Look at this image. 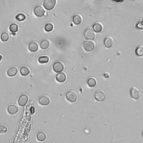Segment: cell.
Returning a JSON list of instances; mask_svg holds the SVG:
<instances>
[{"label": "cell", "instance_id": "6da1fadb", "mask_svg": "<svg viewBox=\"0 0 143 143\" xmlns=\"http://www.w3.org/2000/svg\"><path fill=\"white\" fill-rule=\"evenodd\" d=\"M56 4V0H44L43 6L48 11H51L54 9Z\"/></svg>", "mask_w": 143, "mask_h": 143}, {"label": "cell", "instance_id": "7a4b0ae2", "mask_svg": "<svg viewBox=\"0 0 143 143\" xmlns=\"http://www.w3.org/2000/svg\"><path fill=\"white\" fill-rule=\"evenodd\" d=\"M85 39L87 40H93L95 38V32L91 28H87L85 29L84 32Z\"/></svg>", "mask_w": 143, "mask_h": 143}, {"label": "cell", "instance_id": "3957f363", "mask_svg": "<svg viewBox=\"0 0 143 143\" xmlns=\"http://www.w3.org/2000/svg\"><path fill=\"white\" fill-rule=\"evenodd\" d=\"M130 97L133 100H137L140 97V91L136 87H133L130 90Z\"/></svg>", "mask_w": 143, "mask_h": 143}, {"label": "cell", "instance_id": "277c9868", "mask_svg": "<svg viewBox=\"0 0 143 143\" xmlns=\"http://www.w3.org/2000/svg\"><path fill=\"white\" fill-rule=\"evenodd\" d=\"M83 48L87 52L93 50L95 48V43L92 40H87L83 43Z\"/></svg>", "mask_w": 143, "mask_h": 143}, {"label": "cell", "instance_id": "5b68a950", "mask_svg": "<svg viewBox=\"0 0 143 143\" xmlns=\"http://www.w3.org/2000/svg\"><path fill=\"white\" fill-rule=\"evenodd\" d=\"M95 99L97 101L102 102L106 98V93L103 90L97 91L94 95Z\"/></svg>", "mask_w": 143, "mask_h": 143}, {"label": "cell", "instance_id": "8992f818", "mask_svg": "<svg viewBox=\"0 0 143 143\" xmlns=\"http://www.w3.org/2000/svg\"><path fill=\"white\" fill-rule=\"evenodd\" d=\"M34 13L36 17L42 18L45 15V11L44 10L43 7L40 6H38L35 7V9L34 10Z\"/></svg>", "mask_w": 143, "mask_h": 143}, {"label": "cell", "instance_id": "52a82bcc", "mask_svg": "<svg viewBox=\"0 0 143 143\" xmlns=\"http://www.w3.org/2000/svg\"><path fill=\"white\" fill-rule=\"evenodd\" d=\"M65 97H66V99H67V100L71 103L75 102L77 99V94L73 91L68 92L66 94V95H65Z\"/></svg>", "mask_w": 143, "mask_h": 143}, {"label": "cell", "instance_id": "ba28073f", "mask_svg": "<svg viewBox=\"0 0 143 143\" xmlns=\"http://www.w3.org/2000/svg\"><path fill=\"white\" fill-rule=\"evenodd\" d=\"M53 71H54L56 73H60L62 72L63 69H64V65L60 62H55L53 65Z\"/></svg>", "mask_w": 143, "mask_h": 143}, {"label": "cell", "instance_id": "9c48e42d", "mask_svg": "<svg viewBox=\"0 0 143 143\" xmlns=\"http://www.w3.org/2000/svg\"><path fill=\"white\" fill-rule=\"evenodd\" d=\"M28 100V96L25 94H24V95H22L19 97L18 100V104L20 106H24L27 103Z\"/></svg>", "mask_w": 143, "mask_h": 143}, {"label": "cell", "instance_id": "30bf717a", "mask_svg": "<svg viewBox=\"0 0 143 143\" xmlns=\"http://www.w3.org/2000/svg\"><path fill=\"white\" fill-rule=\"evenodd\" d=\"M92 28L94 31H95V32H97V33H99V32H100L102 31L104 26L101 22H97L93 24Z\"/></svg>", "mask_w": 143, "mask_h": 143}, {"label": "cell", "instance_id": "8fae6325", "mask_svg": "<svg viewBox=\"0 0 143 143\" xmlns=\"http://www.w3.org/2000/svg\"><path fill=\"white\" fill-rule=\"evenodd\" d=\"M104 45L107 48H111L113 44V38L110 36H108L107 37H106L104 39Z\"/></svg>", "mask_w": 143, "mask_h": 143}, {"label": "cell", "instance_id": "7c38bea8", "mask_svg": "<svg viewBox=\"0 0 143 143\" xmlns=\"http://www.w3.org/2000/svg\"><path fill=\"white\" fill-rule=\"evenodd\" d=\"M18 111V107L15 105H11L8 106L7 107V112H9L10 115H14V114L17 113Z\"/></svg>", "mask_w": 143, "mask_h": 143}, {"label": "cell", "instance_id": "4fadbf2b", "mask_svg": "<svg viewBox=\"0 0 143 143\" xmlns=\"http://www.w3.org/2000/svg\"><path fill=\"white\" fill-rule=\"evenodd\" d=\"M39 103L43 106H47L49 104L50 99L47 96H42L39 99Z\"/></svg>", "mask_w": 143, "mask_h": 143}, {"label": "cell", "instance_id": "5bb4252c", "mask_svg": "<svg viewBox=\"0 0 143 143\" xmlns=\"http://www.w3.org/2000/svg\"><path fill=\"white\" fill-rule=\"evenodd\" d=\"M28 49L31 52H35L39 49V45L36 42H32L29 44L28 47Z\"/></svg>", "mask_w": 143, "mask_h": 143}, {"label": "cell", "instance_id": "9a60e30c", "mask_svg": "<svg viewBox=\"0 0 143 143\" xmlns=\"http://www.w3.org/2000/svg\"><path fill=\"white\" fill-rule=\"evenodd\" d=\"M66 75L62 72L58 73L56 76V79L57 81L59 82H64L66 80Z\"/></svg>", "mask_w": 143, "mask_h": 143}, {"label": "cell", "instance_id": "2e32d148", "mask_svg": "<svg viewBox=\"0 0 143 143\" xmlns=\"http://www.w3.org/2000/svg\"><path fill=\"white\" fill-rule=\"evenodd\" d=\"M18 72V68L16 67H13L9 69V70L7 71V74L9 77H14L15 76Z\"/></svg>", "mask_w": 143, "mask_h": 143}, {"label": "cell", "instance_id": "e0dca14e", "mask_svg": "<svg viewBox=\"0 0 143 143\" xmlns=\"http://www.w3.org/2000/svg\"><path fill=\"white\" fill-rule=\"evenodd\" d=\"M82 22V18L79 15H76L73 17V22L75 25H79Z\"/></svg>", "mask_w": 143, "mask_h": 143}, {"label": "cell", "instance_id": "ac0fdd59", "mask_svg": "<svg viewBox=\"0 0 143 143\" xmlns=\"http://www.w3.org/2000/svg\"><path fill=\"white\" fill-rule=\"evenodd\" d=\"M97 84V79L94 77H91L87 80V84L89 87H95Z\"/></svg>", "mask_w": 143, "mask_h": 143}, {"label": "cell", "instance_id": "d6986e66", "mask_svg": "<svg viewBox=\"0 0 143 143\" xmlns=\"http://www.w3.org/2000/svg\"><path fill=\"white\" fill-rule=\"evenodd\" d=\"M50 44V42L49 40H48V39L44 40L40 43V48H41V49H43V50L47 49L49 47Z\"/></svg>", "mask_w": 143, "mask_h": 143}, {"label": "cell", "instance_id": "ffe728a7", "mask_svg": "<svg viewBox=\"0 0 143 143\" xmlns=\"http://www.w3.org/2000/svg\"><path fill=\"white\" fill-rule=\"evenodd\" d=\"M20 72L22 76H27L30 74V69L27 67H22L20 68Z\"/></svg>", "mask_w": 143, "mask_h": 143}, {"label": "cell", "instance_id": "44dd1931", "mask_svg": "<svg viewBox=\"0 0 143 143\" xmlns=\"http://www.w3.org/2000/svg\"><path fill=\"white\" fill-rule=\"evenodd\" d=\"M36 138L39 141H44L46 139L47 135L44 132H39L38 133Z\"/></svg>", "mask_w": 143, "mask_h": 143}, {"label": "cell", "instance_id": "7402d4cb", "mask_svg": "<svg viewBox=\"0 0 143 143\" xmlns=\"http://www.w3.org/2000/svg\"><path fill=\"white\" fill-rule=\"evenodd\" d=\"M135 54L138 56H143V45H139L135 50Z\"/></svg>", "mask_w": 143, "mask_h": 143}, {"label": "cell", "instance_id": "603a6c76", "mask_svg": "<svg viewBox=\"0 0 143 143\" xmlns=\"http://www.w3.org/2000/svg\"><path fill=\"white\" fill-rule=\"evenodd\" d=\"M9 29L12 32H16L19 30V26L16 24L13 23L10 25Z\"/></svg>", "mask_w": 143, "mask_h": 143}, {"label": "cell", "instance_id": "cb8c5ba5", "mask_svg": "<svg viewBox=\"0 0 143 143\" xmlns=\"http://www.w3.org/2000/svg\"><path fill=\"white\" fill-rule=\"evenodd\" d=\"M10 38L9 34L7 33V32H3V33L1 35V36H0V38H1V40L2 41V42H7V41L9 40Z\"/></svg>", "mask_w": 143, "mask_h": 143}, {"label": "cell", "instance_id": "d4e9b609", "mask_svg": "<svg viewBox=\"0 0 143 143\" xmlns=\"http://www.w3.org/2000/svg\"><path fill=\"white\" fill-rule=\"evenodd\" d=\"M39 62L40 63H47L49 61V58H48V56H40L38 59Z\"/></svg>", "mask_w": 143, "mask_h": 143}, {"label": "cell", "instance_id": "484cf974", "mask_svg": "<svg viewBox=\"0 0 143 143\" xmlns=\"http://www.w3.org/2000/svg\"><path fill=\"white\" fill-rule=\"evenodd\" d=\"M16 19L19 21H22L26 19V16L23 14H19L16 16Z\"/></svg>", "mask_w": 143, "mask_h": 143}, {"label": "cell", "instance_id": "4316f807", "mask_svg": "<svg viewBox=\"0 0 143 143\" xmlns=\"http://www.w3.org/2000/svg\"><path fill=\"white\" fill-rule=\"evenodd\" d=\"M45 30L47 32H50L53 29V25L51 23H48L45 26Z\"/></svg>", "mask_w": 143, "mask_h": 143}, {"label": "cell", "instance_id": "83f0119b", "mask_svg": "<svg viewBox=\"0 0 143 143\" xmlns=\"http://www.w3.org/2000/svg\"><path fill=\"white\" fill-rule=\"evenodd\" d=\"M8 130L7 126L4 125H0V134H5Z\"/></svg>", "mask_w": 143, "mask_h": 143}, {"label": "cell", "instance_id": "f1b7e54d", "mask_svg": "<svg viewBox=\"0 0 143 143\" xmlns=\"http://www.w3.org/2000/svg\"><path fill=\"white\" fill-rule=\"evenodd\" d=\"M136 28H139V29H143V22L142 21L138 22L136 25Z\"/></svg>", "mask_w": 143, "mask_h": 143}, {"label": "cell", "instance_id": "f546056e", "mask_svg": "<svg viewBox=\"0 0 143 143\" xmlns=\"http://www.w3.org/2000/svg\"><path fill=\"white\" fill-rule=\"evenodd\" d=\"M34 107H32L31 108V109H30V111H31V113H32V114H33L34 113Z\"/></svg>", "mask_w": 143, "mask_h": 143}, {"label": "cell", "instance_id": "4dcf8cb0", "mask_svg": "<svg viewBox=\"0 0 143 143\" xmlns=\"http://www.w3.org/2000/svg\"><path fill=\"white\" fill-rule=\"evenodd\" d=\"M104 76L105 77H106V78H108L109 76H110V75H108V73H107V75H105V74H104Z\"/></svg>", "mask_w": 143, "mask_h": 143}, {"label": "cell", "instance_id": "1f68e13d", "mask_svg": "<svg viewBox=\"0 0 143 143\" xmlns=\"http://www.w3.org/2000/svg\"><path fill=\"white\" fill-rule=\"evenodd\" d=\"M2 58V56H1V55H0V61H1V60Z\"/></svg>", "mask_w": 143, "mask_h": 143}, {"label": "cell", "instance_id": "d6a6232c", "mask_svg": "<svg viewBox=\"0 0 143 143\" xmlns=\"http://www.w3.org/2000/svg\"><path fill=\"white\" fill-rule=\"evenodd\" d=\"M142 136H143V131H142Z\"/></svg>", "mask_w": 143, "mask_h": 143}, {"label": "cell", "instance_id": "836d02e7", "mask_svg": "<svg viewBox=\"0 0 143 143\" xmlns=\"http://www.w3.org/2000/svg\"><path fill=\"white\" fill-rule=\"evenodd\" d=\"M142 22H143V20H142Z\"/></svg>", "mask_w": 143, "mask_h": 143}]
</instances>
